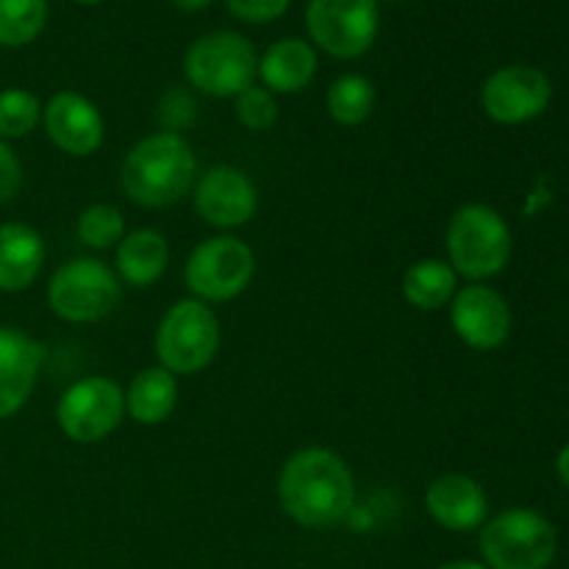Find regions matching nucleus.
<instances>
[{
	"label": "nucleus",
	"instance_id": "f257e3e1",
	"mask_svg": "<svg viewBox=\"0 0 569 569\" xmlns=\"http://www.w3.org/2000/svg\"><path fill=\"white\" fill-rule=\"evenodd\" d=\"M281 509L303 528L339 526L356 503V481L342 456L326 448L298 450L278 476Z\"/></svg>",
	"mask_w": 569,
	"mask_h": 569
},
{
	"label": "nucleus",
	"instance_id": "f03ea898",
	"mask_svg": "<svg viewBox=\"0 0 569 569\" xmlns=\"http://www.w3.org/2000/svg\"><path fill=\"white\" fill-rule=\"evenodd\" d=\"M194 170L198 161L187 139L172 131L150 133L122 161L120 187L137 206L164 209L192 189Z\"/></svg>",
	"mask_w": 569,
	"mask_h": 569
},
{
	"label": "nucleus",
	"instance_id": "7ed1b4c3",
	"mask_svg": "<svg viewBox=\"0 0 569 569\" xmlns=\"http://www.w3.org/2000/svg\"><path fill=\"white\" fill-rule=\"evenodd\" d=\"M448 264L467 281L498 276L511 259V231L503 217L483 203H467L450 217Z\"/></svg>",
	"mask_w": 569,
	"mask_h": 569
},
{
	"label": "nucleus",
	"instance_id": "20e7f679",
	"mask_svg": "<svg viewBox=\"0 0 569 569\" xmlns=\"http://www.w3.org/2000/svg\"><path fill=\"white\" fill-rule=\"evenodd\" d=\"M478 548L489 569H548L559 550V537L548 517L517 506L483 526Z\"/></svg>",
	"mask_w": 569,
	"mask_h": 569
},
{
	"label": "nucleus",
	"instance_id": "39448f33",
	"mask_svg": "<svg viewBox=\"0 0 569 569\" xmlns=\"http://www.w3.org/2000/svg\"><path fill=\"white\" fill-rule=\"evenodd\" d=\"M220 350V320L198 298L170 306L156 331V356L172 376H194L214 361Z\"/></svg>",
	"mask_w": 569,
	"mask_h": 569
},
{
	"label": "nucleus",
	"instance_id": "423d86ee",
	"mask_svg": "<svg viewBox=\"0 0 569 569\" xmlns=\"http://www.w3.org/2000/svg\"><path fill=\"white\" fill-rule=\"evenodd\" d=\"M187 81L198 92L214 98H237L259 76V56L244 37L233 31H214L194 39L183 56Z\"/></svg>",
	"mask_w": 569,
	"mask_h": 569
},
{
	"label": "nucleus",
	"instance_id": "0eeeda50",
	"mask_svg": "<svg viewBox=\"0 0 569 569\" xmlns=\"http://www.w3.org/2000/svg\"><path fill=\"white\" fill-rule=\"evenodd\" d=\"M48 303L67 322H98L120 303V278L98 259H72L50 278Z\"/></svg>",
	"mask_w": 569,
	"mask_h": 569
},
{
	"label": "nucleus",
	"instance_id": "6e6552de",
	"mask_svg": "<svg viewBox=\"0 0 569 569\" xmlns=\"http://www.w3.org/2000/svg\"><path fill=\"white\" fill-rule=\"evenodd\" d=\"M256 272V256L242 239L214 237L200 242L187 261L189 292L203 303H226L250 287Z\"/></svg>",
	"mask_w": 569,
	"mask_h": 569
},
{
	"label": "nucleus",
	"instance_id": "1a4fd4ad",
	"mask_svg": "<svg viewBox=\"0 0 569 569\" xmlns=\"http://www.w3.org/2000/svg\"><path fill=\"white\" fill-rule=\"evenodd\" d=\"M126 417V392L111 378L76 381L56 406V422L72 442L92 445L109 437Z\"/></svg>",
	"mask_w": 569,
	"mask_h": 569
},
{
	"label": "nucleus",
	"instance_id": "9d476101",
	"mask_svg": "<svg viewBox=\"0 0 569 569\" xmlns=\"http://www.w3.org/2000/svg\"><path fill=\"white\" fill-rule=\"evenodd\" d=\"M311 39L333 59L367 53L378 37L376 0H311L306 9Z\"/></svg>",
	"mask_w": 569,
	"mask_h": 569
},
{
	"label": "nucleus",
	"instance_id": "9b49d317",
	"mask_svg": "<svg viewBox=\"0 0 569 569\" xmlns=\"http://www.w3.org/2000/svg\"><path fill=\"white\" fill-rule=\"evenodd\" d=\"M553 98V83L539 67L509 64L495 70L481 87V106L500 126H522L537 120Z\"/></svg>",
	"mask_w": 569,
	"mask_h": 569
},
{
	"label": "nucleus",
	"instance_id": "f8f14e48",
	"mask_svg": "<svg viewBox=\"0 0 569 569\" xmlns=\"http://www.w3.org/2000/svg\"><path fill=\"white\" fill-rule=\"evenodd\" d=\"M453 331L472 350H498L511 333V309L503 295L483 283H470L450 303Z\"/></svg>",
	"mask_w": 569,
	"mask_h": 569
},
{
	"label": "nucleus",
	"instance_id": "ddd939ff",
	"mask_svg": "<svg viewBox=\"0 0 569 569\" xmlns=\"http://www.w3.org/2000/svg\"><path fill=\"white\" fill-rule=\"evenodd\" d=\"M256 206H259V194H256L253 181L231 164L211 167L194 183V209L214 228L231 231V228L244 226L253 220Z\"/></svg>",
	"mask_w": 569,
	"mask_h": 569
},
{
	"label": "nucleus",
	"instance_id": "4468645a",
	"mask_svg": "<svg viewBox=\"0 0 569 569\" xmlns=\"http://www.w3.org/2000/svg\"><path fill=\"white\" fill-rule=\"evenodd\" d=\"M42 122L50 142L67 156H92L103 144V114L92 100L72 89L50 98V103L42 109Z\"/></svg>",
	"mask_w": 569,
	"mask_h": 569
},
{
	"label": "nucleus",
	"instance_id": "2eb2a0df",
	"mask_svg": "<svg viewBox=\"0 0 569 569\" xmlns=\"http://www.w3.org/2000/svg\"><path fill=\"white\" fill-rule=\"evenodd\" d=\"M42 345L26 331L0 326V420L17 415L31 398L42 367Z\"/></svg>",
	"mask_w": 569,
	"mask_h": 569
},
{
	"label": "nucleus",
	"instance_id": "dca6fc26",
	"mask_svg": "<svg viewBox=\"0 0 569 569\" xmlns=\"http://www.w3.org/2000/svg\"><path fill=\"white\" fill-rule=\"evenodd\" d=\"M426 509L433 517V522H439L448 531L465 533L483 526L489 500L476 478L461 476V472H445L428 483Z\"/></svg>",
	"mask_w": 569,
	"mask_h": 569
},
{
	"label": "nucleus",
	"instance_id": "f3484780",
	"mask_svg": "<svg viewBox=\"0 0 569 569\" xmlns=\"http://www.w3.org/2000/svg\"><path fill=\"white\" fill-rule=\"evenodd\" d=\"M44 264V242L26 222L0 226V292H22Z\"/></svg>",
	"mask_w": 569,
	"mask_h": 569
},
{
	"label": "nucleus",
	"instance_id": "a211bd4d",
	"mask_svg": "<svg viewBox=\"0 0 569 569\" xmlns=\"http://www.w3.org/2000/svg\"><path fill=\"white\" fill-rule=\"evenodd\" d=\"M317 72V53L306 39H278L264 50L259 61V76L264 89L281 94H295L311 83Z\"/></svg>",
	"mask_w": 569,
	"mask_h": 569
},
{
	"label": "nucleus",
	"instance_id": "6ab92c4d",
	"mask_svg": "<svg viewBox=\"0 0 569 569\" xmlns=\"http://www.w3.org/2000/svg\"><path fill=\"white\" fill-rule=\"evenodd\" d=\"M170 264V244L156 228H139L122 237L117 248V272L126 283L142 289L159 281Z\"/></svg>",
	"mask_w": 569,
	"mask_h": 569
},
{
	"label": "nucleus",
	"instance_id": "aec40b11",
	"mask_svg": "<svg viewBox=\"0 0 569 569\" xmlns=\"http://www.w3.org/2000/svg\"><path fill=\"white\" fill-rule=\"evenodd\" d=\"M178 403V381L164 367H148L128 383L126 411L139 426H159Z\"/></svg>",
	"mask_w": 569,
	"mask_h": 569
},
{
	"label": "nucleus",
	"instance_id": "412c9836",
	"mask_svg": "<svg viewBox=\"0 0 569 569\" xmlns=\"http://www.w3.org/2000/svg\"><path fill=\"white\" fill-rule=\"evenodd\" d=\"M459 287V276L442 259H422L406 270L403 298L417 311H437L450 303Z\"/></svg>",
	"mask_w": 569,
	"mask_h": 569
},
{
	"label": "nucleus",
	"instance_id": "4be33fe9",
	"mask_svg": "<svg viewBox=\"0 0 569 569\" xmlns=\"http://www.w3.org/2000/svg\"><path fill=\"white\" fill-rule=\"evenodd\" d=\"M326 109L339 126H361L376 109V87H372L370 78L359 76V72L339 76L328 87Z\"/></svg>",
	"mask_w": 569,
	"mask_h": 569
},
{
	"label": "nucleus",
	"instance_id": "5701e85b",
	"mask_svg": "<svg viewBox=\"0 0 569 569\" xmlns=\"http://www.w3.org/2000/svg\"><path fill=\"white\" fill-rule=\"evenodd\" d=\"M48 22V0H0V44L26 48Z\"/></svg>",
	"mask_w": 569,
	"mask_h": 569
},
{
	"label": "nucleus",
	"instance_id": "b1692460",
	"mask_svg": "<svg viewBox=\"0 0 569 569\" xmlns=\"http://www.w3.org/2000/svg\"><path fill=\"white\" fill-rule=\"evenodd\" d=\"M42 120L39 98L28 89H3L0 92V139L28 137Z\"/></svg>",
	"mask_w": 569,
	"mask_h": 569
},
{
	"label": "nucleus",
	"instance_id": "393cba45",
	"mask_svg": "<svg viewBox=\"0 0 569 569\" xmlns=\"http://www.w3.org/2000/svg\"><path fill=\"white\" fill-rule=\"evenodd\" d=\"M78 237L89 248L106 250L111 244L122 242V237H126V220H122L120 209H114V206L94 203L78 217Z\"/></svg>",
	"mask_w": 569,
	"mask_h": 569
},
{
	"label": "nucleus",
	"instance_id": "a878e982",
	"mask_svg": "<svg viewBox=\"0 0 569 569\" xmlns=\"http://www.w3.org/2000/svg\"><path fill=\"white\" fill-rule=\"evenodd\" d=\"M233 109H237V120L256 133L270 131L278 120V103L270 89L264 87H248L244 92H239Z\"/></svg>",
	"mask_w": 569,
	"mask_h": 569
},
{
	"label": "nucleus",
	"instance_id": "bb28decb",
	"mask_svg": "<svg viewBox=\"0 0 569 569\" xmlns=\"http://www.w3.org/2000/svg\"><path fill=\"white\" fill-rule=\"evenodd\" d=\"M292 0H226L233 17L244 22H272L289 9Z\"/></svg>",
	"mask_w": 569,
	"mask_h": 569
},
{
	"label": "nucleus",
	"instance_id": "cd10ccee",
	"mask_svg": "<svg viewBox=\"0 0 569 569\" xmlns=\"http://www.w3.org/2000/svg\"><path fill=\"white\" fill-rule=\"evenodd\" d=\"M22 187V164L14 150L0 139V206L17 198Z\"/></svg>",
	"mask_w": 569,
	"mask_h": 569
},
{
	"label": "nucleus",
	"instance_id": "c85d7f7f",
	"mask_svg": "<svg viewBox=\"0 0 569 569\" xmlns=\"http://www.w3.org/2000/svg\"><path fill=\"white\" fill-rule=\"evenodd\" d=\"M556 472H559L561 483L569 489V442L559 450V456H556Z\"/></svg>",
	"mask_w": 569,
	"mask_h": 569
},
{
	"label": "nucleus",
	"instance_id": "c756f323",
	"mask_svg": "<svg viewBox=\"0 0 569 569\" xmlns=\"http://www.w3.org/2000/svg\"><path fill=\"white\" fill-rule=\"evenodd\" d=\"M172 3H176L178 9H183V11H200V9H206L211 0H172Z\"/></svg>",
	"mask_w": 569,
	"mask_h": 569
},
{
	"label": "nucleus",
	"instance_id": "7c9ffc66",
	"mask_svg": "<svg viewBox=\"0 0 569 569\" xmlns=\"http://www.w3.org/2000/svg\"><path fill=\"white\" fill-rule=\"evenodd\" d=\"M439 569H489L487 565H478V561H448Z\"/></svg>",
	"mask_w": 569,
	"mask_h": 569
},
{
	"label": "nucleus",
	"instance_id": "2f4dec72",
	"mask_svg": "<svg viewBox=\"0 0 569 569\" xmlns=\"http://www.w3.org/2000/svg\"><path fill=\"white\" fill-rule=\"evenodd\" d=\"M76 3H81V6H98V3H103V0H76Z\"/></svg>",
	"mask_w": 569,
	"mask_h": 569
},
{
	"label": "nucleus",
	"instance_id": "473e14b6",
	"mask_svg": "<svg viewBox=\"0 0 569 569\" xmlns=\"http://www.w3.org/2000/svg\"><path fill=\"white\" fill-rule=\"evenodd\" d=\"M398 3H406V0H398Z\"/></svg>",
	"mask_w": 569,
	"mask_h": 569
}]
</instances>
